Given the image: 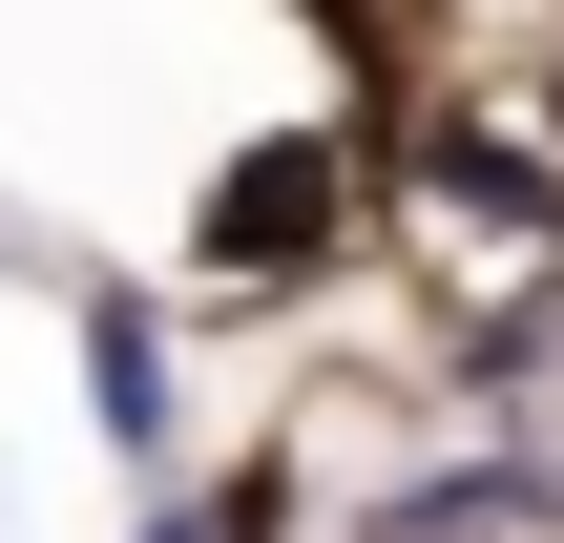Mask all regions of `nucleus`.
<instances>
[{
    "instance_id": "f257e3e1",
    "label": "nucleus",
    "mask_w": 564,
    "mask_h": 543,
    "mask_svg": "<svg viewBox=\"0 0 564 543\" xmlns=\"http://www.w3.org/2000/svg\"><path fill=\"white\" fill-rule=\"evenodd\" d=\"M335 209H356L335 126H272L251 167H209V272H335Z\"/></svg>"
},
{
    "instance_id": "f03ea898",
    "label": "nucleus",
    "mask_w": 564,
    "mask_h": 543,
    "mask_svg": "<svg viewBox=\"0 0 564 543\" xmlns=\"http://www.w3.org/2000/svg\"><path fill=\"white\" fill-rule=\"evenodd\" d=\"M84 398H105V460L167 502V481H188V377H167V314L105 293V272H84Z\"/></svg>"
},
{
    "instance_id": "7ed1b4c3",
    "label": "nucleus",
    "mask_w": 564,
    "mask_h": 543,
    "mask_svg": "<svg viewBox=\"0 0 564 543\" xmlns=\"http://www.w3.org/2000/svg\"><path fill=\"white\" fill-rule=\"evenodd\" d=\"M564 481L544 460H440V481H398V502H356V543H502V523H544Z\"/></svg>"
},
{
    "instance_id": "20e7f679",
    "label": "nucleus",
    "mask_w": 564,
    "mask_h": 543,
    "mask_svg": "<svg viewBox=\"0 0 564 543\" xmlns=\"http://www.w3.org/2000/svg\"><path fill=\"white\" fill-rule=\"evenodd\" d=\"M209 523H230V543H293V481H272V460H230V481H209Z\"/></svg>"
},
{
    "instance_id": "39448f33",
    "label": "nucleus",
    "mask_w": 564,
    "mask_h": 543,
    "mask_svg": "<svg viewBox=\"0 0 564 543\" xmlns=\"http://www.w3.org/2000/svg\"><path fill=\"white\" fill-rule=\"evenodd\" d=\"M126 543H230V523H209V502H188V481H167V502H147V523H126Z\"/></svg>"
}]
</instances>
